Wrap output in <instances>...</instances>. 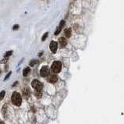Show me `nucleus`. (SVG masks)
<instances>
[{
  "mask_svg": "<svg viewBox=\"0 0 124 124\" xmlns=\"http://www.w3.org/2000/svg\"><path fill=\"white\" fill-rule=\"evenodd\" d=\"M49 47H50L51 51H52V53H55L56 51H57V48H58V44H57V42L52 41V42L50 43Z\"/></svg>",
  "mask_w": 124,
  "mask_h": 124,
  "instance_id": "nucleus-5",
  "label": "nucleus"
},
{
  "mask_svg": "<svg viewBox=\"0 0 124 124\" xmlns=\"http://www.w3.org/2000/svg\"><path fill=\"white\" fill-rule=\"evenodd\" d=\"M5 95H6V91H2L0 92V101H2V99L4 98Z\"/></svg>",
  "mask_w": 124,
  "mask_h": 124,
  "instance_id": "nucleus-14",
  "label": "nucleus"
},
{
  "mask_svg": "<svg viewBox=\"0 0 124 124\" xmlns=\"http://www.w3.org/2000/svg\"><path fill=\"white\" fill-rule=\"evenodd\" d=\"M31 86L35 89L36 91H41L43 88V83L40 82L38 80H34L31 82Z\"/></svg>",
  "mask_w": 124,
  "mask_h": 124,
  "instance_id": "nucleus-3",
  "label": "nucleus"
},
{
  "mask_svg": "<svg viewBox=\"0 0 124 124\" xmlns=\"http://www.w3.org/2000/svg\"><path fill=\"white\" fill-rule=\"evenodd\" d=\"M11 73H12V72H11V71H10L9 73H8V74L6 76V77L4 78V80H6L8 79V78H9V77H10V75H11Z\"/></svg>",
  "mask_w": 124,
  "mask_h": 124,
  "instance_id": "nucleus-17",
  "label": "nucleus"
},
{
  "mask_svg": "<svg viewBox=\"0 0 124 124\" xmlns=\"http://www.w3.org/2000/svg\"><path fill=\"white\" fill-rule=\"evenodd\" d=\"M62 69V63L59 61H55L52 63V67H51V69L53 73H58L61 71Z\"/></svg>",
  "mask_w": 124,
  "mask_h": 124,
  "instance_id": "nucleus-2",
  "label": "nucleus"
},
{
  "mask_svg": "<svg viewBox=\"0 0 124 124\" xmlns=\"http://www.w3.org/2000/svg\"><path fill=\"white\" fill-rule=\"evenodd\" d=\"M64 25H65V21L62 20L61 22L59 23V27L57 28V29H56V31H55V35H58V34L60 33V31H62V29H63Z\"/></svg>",
  "mask_w": 124,
  "mask_h": 124,
  "instance_id": "nucleus-7",
  "label": "nucleus"
},
{
  "mask_svg": "<svg viewBox=\"0 0 124 124\" xmlns=\"http://www.w3.org/2000/svg\"><path fill=\"white\" fill-rule=\"evenodd\" d=\"M37 63H38V60H37V59H33V60H31V63H30V66H34Z\"/></svg>",
  "mask_w": 124,
  "mask_h": 124,
  "instance_id": "nucleus-13",
  "label": "nucleus"
},
{
  "mask_svg": "<svg viewBox=\"0 0 124 124\" xmlns=\"http://www.w3.org/2000/svg\"><path fill=\"white\" fill-rule=\"evenodd\" d=\"M30 71H31V69H30L29 67H26V68L24 69L23 71V77H27L29 74Z\"/></svg>",
  "mask_w": 124,
  "mask_h": 124,
  "instance_id": "nucleus-11",
  "label": "nucleus"
},
{
  "mask_svg": "<svg viewBox=\"0 0 124 124\" xmlns=\"http://www.w3.org/2000/svg\"><path fill=\"white\" fill-rule=\"evenodd\" d=\"M35 96L37 97V98H41V96H42V93H41V91H35Z\"/></svg>",
  "mask_w": 124,
  "mask_h": 124,
  "instance_id": "nucleus-15",
  "label": "nucleus"
},
{
  "mask_svg": "<svg viewBox=\"0 0 124 124\" xmlns=\"http://www.w3.org/2000/svg\"><path fill=\"white\" fill-rule=\"evenodd\" d=\"M48 32H46V33H45V34H44V35H43V37H42V39H41V40H42L43 41H44L47 38V37H48Z\"/></svg>",
  "mask_w": 124,
  "mask_h": 124,
  "instance_id": "nucleus-16",
  "label": "nucleus"
},
{
  "mask_svg": "<svg viewBox=\"0 0 124 124\" xmlns=\"http://www.w3.org/2000/svg\"><path fill=\"white\" fill-rule=\"evenodd\" d=\"M22 92H23V96L24 98L28 99L30 98V96H31V91H30L28 88H27V87L24 88L22 91Z\"/></svg>",
  "mask_w": 124,
  "mask_h": 124,
  "instance_id": "nucleus-6",
  "label": "nucleus"
},
{
  "mask_svg": "<svg viewBox=\"0 0 124 124\" xmlns=\"http://www.w3.org/2000/svg\"><path fill=\"white\" fill-rule=\"evenodd\" d=\"M19 28V25H14V27L13 28V30H16V29H18Z\"/></svg>",
  "mask_w": 124,
  "mask_h": 124,
  "instance_id": "nucleus-18",
  "label": "nucleus"
},
{
  "mask_svg": "<svg viewBox=\"0 0 124 124\" xmlns=\"http://www.w3.org/2000/svg\"><path fill=\"white\" fill-rule=\"evenodd\" d=\"M59 45H60V48L66 47V45L67 44L66 40L64 38V37H60V38L59 39Z\"/></svg>",
  "mask_w": 124,
  "mask_h": 124,
  "instance_id": "nucleus-8",
  "label": "nucleus"
},
{
  "mask_svg": "<svg viewBox=\"0 0 124 124\" xmlns=\"http://www.w3.org/2000/svg\"><path fill=\"white\" fill-rule=\"evenodd\" d=\"M12 53H13V51H8V52H6V54H5L4 58L6 59H8V58H9V56L12 55Z\"/></svg>",
  "mask_w": 124,
  "mask_h": 124,
  "instance_id": "nucleus-12",
  "label": "nucleus"
},
{
  "mask_svg": "<svg viewBox=\"0 0 124 124\" xmlns=\"http://www.w3.org/2000/svg\"><path fill=\"white\" fill-rule=\"evenodd\" d=\"M0 73H1V69H0Z\"/></svg>",
  "mask_w": 124,
  "mask_h": 124,
  "instance_id": "nucleus-20",
  "label": "nucleus"
},
{
  "mask_svg": "<svg viewBox=\"0 0 124 124\" xmlns=\"http://www.w3.org/2000/svg\"><path fill=\"white\" fill-rule=\"evenodd\" d=\"M71 32H72L71 28H67V29L65 30V35L66 36V37H68V38H69V37H70Z\"/></svg>",
  "mask_w": 124,
  "mask_h": 124,
  "instance_id": "nucleus-10",
  "label": "nucleus"
},
{
  "mask_svg": "<svg viewBox=\"0 0 124 124\" xmlns=\"http://www.w3.org/2000/svg\"><path fill=\"white\" fill-rule=\"evenodd\" d=\"M12 102L13 105L17 106H20L21 103H22V98L21 95L18 92H13L12 95Z\"/></svg>",
  "mask_w": 124,
  "mask_h": 124,
  "instance_id": "nucleus-1",
  "label": "nucleus"
},
{
  "mask_svg": "<svg viewBox=\"0 0 124 124\" xmlns=\"http://www.w3.org/2000/svg\"><path fill=\"white\" fill-rule=\"evenodd\" d=\"M0 124H5L3 122H2V121H0Z\"/></svg>",
  "mask_w": 124,
  "mask_h": 124,
  "instance_id": "nucleus-19",
  "label": "nucleus"
},
{
  "mask_svg": "<svg viewBox=\"0 0 124 124\" xmlns=\"http://www.w3.org/2000/svg\"><path fill=\"white\" fill-rule=\"evenodd\" d=\"M48 73H49V69H48V66H42L41 70H40V74H41V76L43 77H47L48 75Z\"/></svg>",
  "mask_w": 124,
  "mask_h": 124,
  "instance_id": "nucleus-4",
  "label": "nucleus"
},
{
  "mask_svg": "<svg viewBox=\"0 0 124 124\" xmlns=\"http://www.w3.org/2000/svg\"><path fill=\"white\" fill-rule=\"evenodd\" d=\"M57 80H58V77L55 76V75H52V76H50L49 77H48V81L52 83L57 82Z\"/></svg>",
  "mask_w": 124,
  "mask_h": 124,
  "instance_id": "nucleus-9",
  "label": "nucleus"
}]
</instances>
